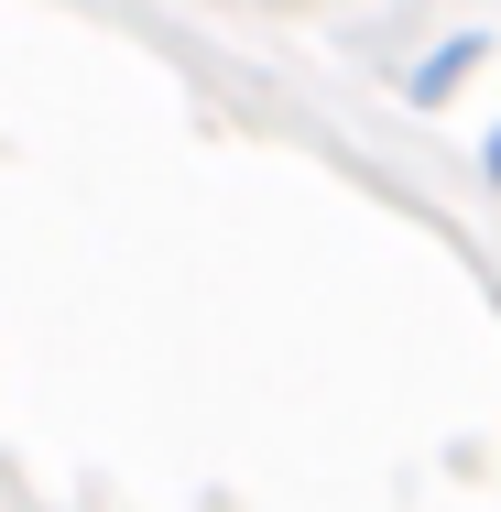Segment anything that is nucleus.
I'll return each instance as SVG.
<instances>
[{"instance_id": "obj_1", "label": "nucleus", "mask_w": 501, "mask_h": 512, "mask_svg": "<svg viewBox=\"0 0 501 512\" xmlns=\"http://www.w3.org/2000/svg\"><path fill=\"white\" fill-rule=\"evenodd\" d=\"M480 55H491V33H480V22H469V33H447V44L403 77V99H414V109H447V99H458V77H480Z\"/></svg>"}, {"instance_id": "obj_2", "label": "nucleus", "mask_w": 501, "mask_h": 512, "mask_svg": "<svg viewBox=\"0 0 501 512\" xmlns=\"http://www.w3.org/2000/svg\"><path fill=\"white\" fill-rule=\"evenodd\" d=\"M480 175H491V186H501V120H491V131H480Z\"/></svg>"}]
</instances>
